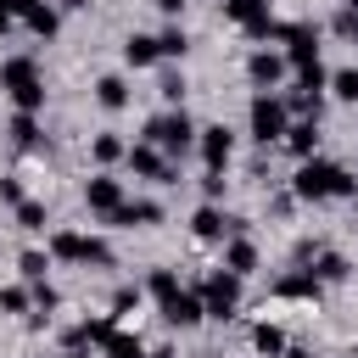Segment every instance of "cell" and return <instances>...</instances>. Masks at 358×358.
<instances>
[{
  "label": "cell",
  "mask_w": 358,
  "mask_h": 358,
  "mask_svg": "<svg viewBox=\"0 0 358 358\" xmlns=\"http://www.w3.org/2000/svg\"><path fill=\"white\" fill-rule=\"evenodd\" d=\"M291 196L296 201H330V196H358V179L341 168V162H319V157H308L302 168H296V179H291Z\"/></svg>",
  "instance_id": "1"
},
{
  "label": "cell",
  "mask_w": 358,
  "mask_h": 358,
  "mask_svg": "<svg viewBox=\"0 0 358 358\" xmlns=\"http://www.w3.org/2000/svg\"><path fill=\"white\" fill-rule=\"evenodd\" d=\"M0 90L17 101V112H39V106H45L39 62H34V56H6V62H0Z\"/></svg>",
  "instance_id": "2"
},
{
  "label": "cell",
  "mask_w": 358,
  "mask_h": 358,
  "mask_svg": "<svg viewBox=\"0 0 358 358\" xmlns=\"http://www.w3.org/2000/svg\"><path fill=\"white\" fill-rule=\"evenodd\" d=\"M145 140L173 162V157H185V151L196 145V123H190V112H185V106H173V112H162V117H151V123H145Z\"/></svg>",
  "instance_id": "3"
},
{
  "label": "cell",
  "mask_w": 358,
  "mask_h": 358,
  "mask_svg": "<svg viewBox=\"0 0 358 358\" xmlns=\"http://www.w3.org/2000/svg\"><path fill=\"white\" fill-rule=\"evenodd\" d=\"M246 117H252V140H257V145H280V140H285V129H291L285 95H268V90H263V95H252V112H246Z\"/></svg>",
  "instance_id": "4"
},
{
  "label": "cell",
  "mask_w": 358,
  "mask_h": 358,
  "mask_svg": "<svg viewBox=\"0 0 358 358\" xmlns=\"http://www.w3.org/2000/svg\"><path fill=\"white\" fill-rule=\"evenodd\" d=\"M196 296H201V313H207V319H229V313L241 308V280H235L229 268H213V274L196 285Z\"/></svg>",
  "instance_id": "5"
},
{
  "label": "cell",
  "mask_w": 358,
  "mask_h": 358,
  "mask_svg": "<svg viewBox=\"0 0 358 358\" xmlns=\"http://www.w3.org/2000/svg\"><path fill=\"white\" fill-rule=\"evenodd\" d=\"M123 162H129V173H134V179L179 185V168H173V162H168V157H162V151H157L151 140H145V145H129V151H123Z\"/></svg>",
  "instance_id": "6"
},
{
  "label": "cell",
  "mask_w": 358,
  "mask_h": 358,
  "mask_svg": "<svg viewBox=\"0 0 358 358\" xmlns=\"http://www.w3.org/2000/svg\"><path fill=\"white\" fill-rule=\"evenodd\" d=\"M280 39H285V67H313L319 62V28L313 22H285Z\"/></svg>",
  "instance_id": "7"
},
{
  "label": "cell",
  "mask_w": 358,
  "mask_h": 358,
  "mask_svg": "<svg viewBox=\"0 0 358 358\" xmlns=\"http://www.w3.org/2000/svg\"><path fill=\"white\" fill-rule=\"evenodd\" d=\"M196 151H201V162L207 168H229V157H235V134L224 129V123H207V129H196Z\"/></svg>",
  "instance_id": "8"
},
{
  "label": "cell",
  "mask_w": 358,
  "mask_h": 358,
  "mask_svg": "<svg viewBox=\"0 0 358 358\" xmlns=\"http://www.w3.org/2000/svg\"><path fill=\"white\" fill-rule=\"evenodd\" d=\"M84 201H90V213H117L123 207V179H112V173H95V179H84Z\"/></svg>",
  "instance_id": "9"
},
{
  "label": "cell",
  "mask_w": 358,
  "mask_h": 358,
  "mask_svg": "<svg viewBox=\"0 0 358 358\" xmlns=\"http://www.w3.org/2000/svg\"><path fill=\"white\" fill-rule=\"evenodd\" d=\"M162 319H168V324H173V330H190V324H201V319H207V313H201V296H196V291H185V285H179V291H173V296H168V302H162Z\"/></svg>",
  "instance_id": "10"
},
{
  "label": "cell",
  "mask_w": 358,
  "mask_h": 358,
  "mask_svg": "<svg viewBox=\"0 0 358 358\" xmlns=\"http://www.w3.org/2000/svg\"><path fill=\"white\" fill-rule=\"evenodd\" d=\"M246 78H252L257 90H274V84L285 78V56H274V50H252V56H246Z\"/></svg>",
  "instance_id": "11"
},
{
  "label": "cell",
  "mask_w": 358,
  "mask_h": 358,
  "mask_svg": "<svg viewBox=\"0 0 358 358\" xmlns=\"http://www.w3.org/2000/svg\"><path fill=\"white\" fill-rule=\"evenodd\" d=\"M112 224H123V229H151V224H162V201H145V196L129 201V196H123V207L112 213Z\"/></svg>",
  "instance_id": "12"
},
{
  "label": "cell",
  "mask_w": 358,
  "mask_h": 358,
  "mask_svg": "<svg viewBox=\"0 0 358 358\" xmlns=\"http://www.w3.org/2000/svg\"><path fill=\"white\" fill-rule=\"evenodd\" d=\"M190 229H196V241H224V235H235V229H241V218H224V213L207 201V207H196Z\"/></svg>",
  "instance_id": "13"
},
{
  "label": "cell",
  "mask_w": 358,
  "mask_h": 358,
  "mask_svg": "<svg viewBox=\"0 0 358 358\" xmlns=\"http://www.w3.org/2000/svg\"><path fill=\"white\" fill-rule=\"evenodd\" d=\"M324 285H319V274L313 268H296V274H280L274 280V296H285V302H313Z\"/></svg>",
  "instance_id": "14"
},
{
  "label": "cell",
  "mask_w": 358,
  "mask_h": 358,
  "mask_svg": "<svg viewBox=\"0 0 358 358\" xmlns=\"http://www.w3.org/2000/svg\"><path fill=\"white\" fill-rule=\"evenodd\" d=\"M280 145H285L291 157H302V162H308V157L319 151V117H296V123L285 129V140H280Z\"/></svg>",
  "instance_id": "15"
},
{
  "label": "cell",
  "mask_w": 358,
  "mask_h": 358,
  "mask_svg": "<svg viewBox=\"0 0 358 358\" xmlns=\"http://www.w3.org/2000/svg\"><path fill=\"white\" fill-rule=\"evenodd\" d=\"M218 268H229V274H235V280H246V274H252V268H257V246H252V241H246V235H235V241H229V246H224V263H218Z\"/></svg>",
  "instance_id": "16"
},
{
  "label": "cell",
  "mask_w": 358,
  "mask_h": 358,
  "mask_svg": "<svg viewBox=\"0 0 358 358\" xmlns=\"http://www.w3.org/2000/svg\"><path fill=\"white\" fill-rule=\"evenodd\" d=\"M123 62H129V67H151V62H162L157 34H129V39H123Z\"/></svg>",
  "instance_id": "17"
},
{
  "label": "cell",
  "mask_w": 358,
  "mask_h": 358,
  "mask_svg": "<svg viewBox=\"0 0 358 358\" xmlns=\"http://www.w3.org/2000/svg\"><path fill=\"white\" fill-rule=\"evenodd\" d=\"M95 101H101L106 112H123V106H129V84H123L117 73H106V78L95 84Z\"/></svg>",
  "instance_id": "18"
},
{
  "label": "cell",
  "mask_w": 358,
  "mask_h": 358,
  "mask_svg": "<svg viewBox=\"0 0 358 358\" xmlns=\"http://www.w3.org/2000/svg\"><path fill=\"white\" fill-rule=\"evenodd\" d=\"M50 257L78 263V257H84V235H78V229H56V235H50Z\"/></svg>",
  "instance_id": "19"
},
{
  "label": "cell",
  "mask_w": 358,
  "mask_h": 358,
  "mask_svg": "<svg viewBox=\"0 0 358 358\" xmlns=\"http://www.w3.org/2000/svg\"><path fill=\"white\" fill-rule=\"evenodd\" d=\"M22 22H28V34H39V39H50V34H56V11H50L45 0H34V6L22 11Z\"/></svg>",
  "instance_id": "20"
},
{
  "label": "cell",
  "mask_w": 358,
  "mask_h": 358,
  "mask_svg": "<svg viewBox=\"0 0 358 358\" xmlns=\"http://www.w3.org/2000/svg\"><path fill=\"white\" fill-rule=\"evenodd\" d=\"M123 151H129V145H123L117 134H95V140H90V157H95L101 168H112V162H123Z\"/></svg>",
  "instance_id": "21"
},
{
  "label": "cell",
  "mask_w": 358,
  "mask_h": 358,
  "mask_svg": "<svg viewBox=\"0 0 358 358\" xmlns=\"http://www.w3.org/2000/svg\"><path fill=\"white\" fill-rule=\"evenodd\" d=\"M11 213H17V229H45V224H50L45 201H34V196H22V201H17Z\"/></svg>",
  "instance_id": "22"
},
{
  "label": "cell",
  "mask_w": 358,
  "mask_h": 358,
  "mask_svg": "<svg viewBox=\"0 0 358 358\" xmlns=\"http://www.w3.org/2000/svg\"><path fill=\"white\" fill-rule=\"evenodd\" d=\"M313 274H319V285H336V280H347V257L341 252H319L313 257Z\"/></svg>",
  "instance_id": "23"
},
{
  "label": "cell",
  "mask_w": 358,
  "mask_h": 358,
  "mask_svg": "<svg viewBox=\"0 0 358 358\" xmlns=\"http://www.w3.org/2000/svg\"><path fill=\"white\" fill-rule=\"evenodd\" d=\"M252 347H257L263 358H285V336H280V324H257V330H252Z\"/></svg>",
  "instance_id": "24"
},
{
  "label": "cell",
  "mask_w": 358,
  "mask_h": 358,
  "mask_svg": "<svg viewBox=\"0 0 358 358\" xmlns=\"http://www.w3.org/2000/svg\"><path fill=\"white\" fill-rule=\"evenodd\" d=\"M145 291H151L157 302H168V296L179 291V274H173V268H151V274H145Z\"/></svg>",
  "instance_id": "25"
},
{
  "label": "cell",
  "mask_w": 358,
  "mask_h": 358,
  "mask_svg": "<svg viewBox=\"0 0 358 358\" xmlns=\"http://www.w3.org/2000/svg\"><path fill=\"white\" fill-rule=\"evenodd\" d=\"M263 11H268V0H224V17H235L241 28H246V22H257Z\"/></svg>",
  "instance_id": "26"
},
{
  "label": "cell",
  "mask_w": 358,
  "mask_h": 358,
  "mask_svg": "<svg viewBox=\"0 0 358 358\" xmlns=\"http://www.w3.org/2000/svg\"><path fill=\"white\" fill-rule=\"evenodd\" d=\"M11 140L28 151V145H39V123H34V112H17L11 117Z\"/></svg>",
  "instance_id": "27"
},
{
  "label": "cell",
  "mask_w": 358,
  "mask_h": 358,
  "mask_svg": "<svg viewBox=\"0 0 358 358\" xmlns=\"http://www.w3.org/2000/svg\"><path fill=\"white\" fill-rule=\"evenodd\" d=\"M45 268H50V252H22L17 257V274L34 285V280H45Z\"/></svg>",
  "instance_id": "28"
},
{
  "label": "cell",
  "mask_w": 358,
  "mask_h": 358,
  "mask_svg": "<svg viewBox=\"0 0 358 358\" xmlns=\"http://www.w3.org/2000/svg\"><path fill=\"white\" fill-rule=\"evenodd\" d=\"M330 95H336V101H358V67L330 73Z\"/></svg>",
  "instance_id": "29"
},
{
  "label": "cell",
  "mask_w": 358,
  "mask_h": 358,
  "mask_svg": "<svg viewBox=\"0 0 358 358\" xmlns=\"http://www.w3.org/2000/svg\"><path fill=\"white\" fill-rule=\"evenodd\" d=\"M157 50H162V56H185V50H190L185 28H179V22H173V28H162V34H157Z\"/></svg>",
  "instance_id": "30"
},
{
  "label": "cell",
  "mask_w": 358,
  "mask_h": 358,
  "mask_svg": "<svg viewBox=\"0 0 358 358\" xmlns=\"http://www.w3.org/2000/svg\"><path fill=\"white\" fill-rule=\"evenodd\" d=\"M28 296H34V308H39L45 319L62 308V296H56V285H50V280H34V291H28Z\"/></svg>",
  "instance_id": "31"
},
{
  "label": "cell",
  "mask_w": 358,
  "mask_h": 358,
  "mask_svg": "<svg viewBox=\"0 0 358 358\" xmlns=\"http://www.w3.org/2000/svg\"><path fill=\"white\" fill-rule=\"evenodd\" d=\"M106 358H145V347H140L134 336H117V330H112V336H106Z\"/></svg>",
  "instance_id": "32"
},
{
  "label": "cell",
  "mask_w": 358,
  "mask_h": 358,
  "mask_svg": "<svg viewBox=\"0 0 358 358\" xmlns=\"http://www.w3.org/2000/svg\"><path fill=\"white\" fill-rule=\"evenodd\" d=\"M157 95H162L168 106H179V101H185V73H162V84H157Z\"/></svg>",
  "instance_id": "33"
},
{
  "label": "cell",
  "mask_w": 358,
  "mask_h": 358,
  "mask_svg": "<svg viewBox=\"0 0 358 358\" xmlns=\"http://www.w3.org/2000/svg\"><path fill=\"white\" fill-rule=\"evenodd\" d=\"M246 39H280V22H274V17L263 11L257 22H246Z\"/></svg>",
  "instance_id": "34"
},
{
  "label": "cell",
  "mask_w": 358,
  "mask_h": 358,
  "mask_svg": "<svg viewBox=\"0 0 358 358\" xmlns=\"http://www.w3.org/2000/svg\"><path fill=\"white\" fill-rule=\"evenodd\" d=\"M28 302H34V296H28L22 285H6V291H0V308H6V313H22Z\"/></svg>",
  "instance_id": "35"
},
{
  "label": "cell",
  "mask_w": 358,
  "mask_h": 358,
  "mask_svg": "<svg viewBox=\"0 0 358 358\" xmlns=\"http://www.w3.org/2000/svg\"><path fill=\"white\" fill-rule=\"evenodd\" d=\"M336 34H341L347 45H358V11H336Z\"/></svg>",
  "instance_id": "36"
},
{
  "label": "cell",
  "mask_w": 358,
  "mask_h": 358,
  "mask_svg": "<svg viewBox=\"0 0 358 358\" xmlns=\"http://www.w3.org/2000/svg\"><path fill=\"white\" fill-rule=\"evenodd\" d=\"M201 196H207V201H218V196H224V173H218V168H207V173H201Z\"/></svg>",
  "instance_id": "37"
},
{
  "label": "cell",
  "mask_w": 358,
  "mask_h": 358,
  "mask_svg": "<svg viewBox=\"0 0 358 358\" xmlns=\"http://www.w3.org/2000/svg\"><path fill=\"white\" fill-rule=\"evenodd\" d=\"M134 302H140V291H134V285H117V291H112V313H129Z\"/></svg>",
  "instance_id": "38"
},
{
  "label": "cell",
  "mask_w": 358,
  "mask_h": 358,
  "mask_svg": "<svg viewBox=\"0 0 358 358\" xmlns=\"http://www.w3.org/2000/svg\"><path fill=\"white\" fill-rule=\"evenodd\" d=\"M0 201H11V207H17V201H22V179H11V173H6V179H0Z\"/></svg>",
  "instance_id": "39"
},
{
  "label": "cell",
  "mask_w": 358,
  "mask_h": 358,
  "mask_svg": "<svg viewBox=\"0 0 358 358\" xmlns=\"http://www.w3.org/2000/svg\"><path fill=\"white\" fill-rule=\"evenodd\" d=\"M157 11H168V17H179V11H185V0H157Z\"/></svg>",
  "instance_id": "40"
},
{
  "label": "cell",
  "mask_w": 358,
  "mask_h": 358,
  "mask_svg": "<svg viewBox=\"0 0 358 358\" xmlns=\"http://www.w3.org/2000/svg\"><path fill=\"white\" fill-rule=\"evenodd\" d=\"M28 6H34V0H6V11H11V17H22Z\"/></svg>",
  "instance_id": "41"
},
{
  "label": "cell",
  "mask_w": 358,
  "mask_h": 358,
  "mask_svg": "<svg viewBox=\"0 0 358 358\" xmlns=\"http://www.w3.org/2000/svg\"><path fill=\"white\" fill-rule=\"evenodd\" d=\"M11 22H17V17H11V11H6V0H0V34H6Z\"/></svg>",
  "instance_id": "42"
},
{
  "label": "cell",
  "mask_w": 358,
  "mask_h": 358,
  "mask_svg": "<svg viewBox=\"0 0 358 358\" xmlns=\"http://www.w3.org/2000/svg\"><path fill=\"white\" fill-rule=\"evenodd\" d=\"M62 6H67V11H78V6H90V0H62Z\"/></svg>",
  "instance_id": "43"
},
{
  "label": "cell",
  "mask_w": 358,
  "mask_h": 358,
  "mask_svg": "<svg viewBox=\"0 0 358 358\" xmlns=\"http://www.w3.org/2000/svg\"><path fill=\"white\" fill-rule=\"evenodd\" d=\"M285 358H313V352H296V347H285Z\"/></svg>",
  "instance_id": "44"
},
{
  "label": "cell",
  "mask_w": 358,
  "mask_h": 358,
  "mask_svg": "<svg viewBox=\"0 0 358 358\" xmlns=\"http://www.w3.org/2000/svg\"><path fill=\"white\" fill-rule=\"evenodd\" d=\"M341 11H358V0H341Z\"/></svg>",
  "instance_id": "45"
},
{
  "label": "cell",
  "mask_w": 358,
  "mask_h": 358,
  "mask_svg": "<svg viewBox=\"0 0 358 358\" xmlns=\"http://www.w3.org/2000/svg\"><path fill=\"white\" fill-rule=\"evenodd\" d=\"M67 358H84V352H67Z\"/></svg>",
  "instance_id": "46"
}]
</instances>
